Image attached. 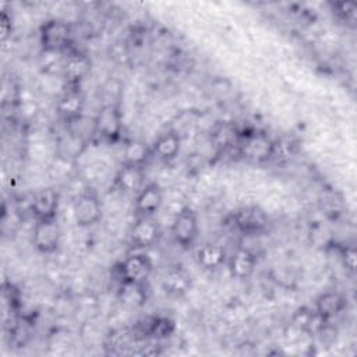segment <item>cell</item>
Wrapping results in <instances>:
<instances>
[{"label":"cell","mask_w":357,"mask_h":357,"mask_svg":"<svg viewBox=\"0 0 357 357\" xmlns=\"http://www.w3.org/2000/svg\"><path fill=\"white\" fill-rule=\"evenodd\" d=\"M236 149L238 156L250 162L262 163L275 155L276 146L268 134L261 131H248L240 132Z\"/></svg>","instance_id":"cell-1"},{"label":"cell","mask_w":357,"mask_h":357,"mask_svg":"<svg viewBox=\"0 0 357 357\" xmlns=\"http://www.w3.org/2000/svg\"><path fill=\"white\" fill-rule=\"evenodd\" d=\"M40 45L46 53H59L70 47L73 26L63 18H50L40 26Z\"/></svg>","instance_id":"cell-2"},{"label":"cell","mask_w":357,"mask_h":357,"mask_svg":"<svg viewBox=\"0 0 357 357\" xmlns=\"http://www.w3.org/2000/svg\"><path fill=\"white\" fill-rule=\"evenodd\" d=\"M95 137L106 142H117L123 132V116L116 103L103 105L93 117Z\"/></svg>","instance_id":"cell-3"},{"label":"cell","mask_w":357,"mask_h":357,"mask_svg":"<svg viewBox=\"0 0 357 357\" xmlns=\"http://www.w3.org/2000/svg\"><path fill=\"white\" fill-rule=\"evenodd\" d=\"M153 265L151 258L144 252H135L128 255L124 261L120 262L117 271L119 278L121 279V283L124 286H139L142 287L151 273H152Z\"/></svg>","instance_id":"cell-4"},{"label":"cell","mask_w":357,"mask_h":357,"mask_svg":"<svg viewBox=\"0 0 357 357\" xmlns=\"http://www.w3.org/2000/svg\"><path fill=\"white\" fill-rule=\"evenodd\" d=\"M103 215L102 201L92 190L81 192L73 202V216L79 227H91L96 225Z\"/></svg>","instance_id":"cell-5"},{"label":"cell","mask_w":357,"mask_h":357,"mask_svg":"<svg viewBox=\"0 0 357 357\" xmlns=\"http://www.w3.org/2000/svg\"><path fill=\"white\" fill-rule=\"evenodd\" d=\"M172 236L181 248H190L194 245L198 236V218L192 208H181L172 223Z\"/></svg>","instance_id":"cell-6"},{"label":"cell","mask_w":357,"mask_h":357,"mask_svg":"<svg viewBox=\"0 0 357 357\" xmlns=\"http://www.w3.org/2000/svg\"><path fill=\"white\" fill-rule=\"evenodd\" d=\"M160 238V226L155 216H137L130 227V243L137 250L155 245Z\"/></svg>","instance_id":"cell-7"},{"label":"cell","mask_w":357,"mask_h":357,"mask_svg":"<svg viewBox=\"0 0 357 357\" xmlns=\"http://www.w3.org/2000/svg\"><path fill=\"white\" fill-rule=\"evenodd\" d=\"M61 230L56 219L36 220L32 231V244L42 254H53L59 250Z\"/></svg>","instance_id":"cell-8"},{"label":"cell","mask_w":357,"mask_h":357,"mask_svg":"<svg viewBox=\"0 0 357 357\" xmlns=\"http://www.w3.org/2000/svg\"><path fill=\"white\" fill-rule=\"evenodd\" d=\"M60 194L53 187H45L33 194L31 211L36 220H52L57 218Z\"/></svg>","instance_id":"cell-9"},{"label":"cell","mask_w":357,"mask_h":357,"mask_svg":"<svg viewBox=\"0 0 357 357\" xmlns=\"http://www.w3.org/2000/svg\"><path fill=\"white\" fill-rule=\"evenodd\" d=\"M91 71V60L85 53L70 52L63 63V77L67 88H79Z\"/></svg>","instance_id":"cell-10"},{"label":"cell","mask_w":357,"mask_h":357,"mask_svg":"<svg viewBox=\"0 0 357 357\" xmlns=\"http://www.w3.org/2000/svg\"><path fill=\"white\" fill-rule=\"evenodd\" d=\"M163 204V190L158 183L145 184L135 195L134 209L137 216H155Z\"/></svg>","instance_id":"cell-11"},{"label":"cell","mask_w":357,"mask_h":357,"mask_svg":"<svg viewBox=\"0 0 357 357\" xmlns=\"http://www.w3.org/2000/svg\"><path fill=\"white\" fill-rule=\"evenodd\" d=\"M57 113L60 119L68 124L82 117L84 96L79 88H66L57 102Z\"/></svg>","instance_id":"cell-12"},{"label":"cell","mask_w":357,"mask_h":357,"mask_svg":"<svg viewBox=\"0 0 357 357\" xmlns=\"http://www.w3.org/2000/svg\"><path fill=\"white\" fill-rule=\"evenodd\" d=\"M347 307V298L335 290L321 293L315 300V314L324 321H329L336 315L342 314Z\"/></svg>","instance_id":"cell-13"},{"label":"cell","mask_w":357,"mask_h":357,"mask_svg":"<svg viewBox=\"0 0 357 357\" xmlns=\"http://www.w3.org/2000/svg\"><path fill=\"white\" fill-rule=\"evenodd\" d=\"M226 262H227L230 275L238 280H244L254 273V269L257 265V257L251 250L240 247L227 258Z\"/></svg>","instance_id":"cell-14"},{"label":"cell","mask_w":357,"mask_h":357,"mask_svg":"<svg viewBox=\"0 0 357 357\" xmlns=\"http://www.w3.org/2000/svg\"><path fill=\"white\" fill-rule=\"evenodd\" d=\"M117 188L126 194H138L145 185V172L141 166L121 165L114 180Z\"/></svg>","instance_id":"cell-15"},{"label":"cell","mask_w":357,"mask_h":357,"mask_svg":"<svg viewBox=\"0 0 357 357\" xmlns=\"http://www.w3.org/2000/svg\"><path fill=\"white\" fill-rule=\"evenodd\" d=\"M236 226L245 234H257L265 230L268 219L265 213L257 206H248L240 209L234 216Z\"/></svg>","instance_id":"cell-16"},{"label":"cell","mask_w":357,"mask_h":357,"mask_svg":"<svg viewBox=\"0 0 357 357\" xmlns=\"http://www.w3.org/2000/svg\"><path fill=\"white\" fill-rule=\"evenodd\" d=\"M152 156H156L162 162H170L177 158L181 148V138L176 131H166L160 134L153 142Z\"/></svg>","instance_id":"cell-17"},{"label":"cell","mask_w":357,"mask_h":357,"mask_svg":"<svg viewBox=\"0 0 357 357\" xmlns=\"http://www.w3.org/2000/svg\"><path fill=\"white\" fill-rule=\"evenodd\" d=\"M163 290L170 296H183L188 291L191 286V278L188 272L181 266L169 268L162 279Z\"/></svg>","instance_id":"cell-18"},{"label":"cell","mask_w":357,"mask_h":357,"mask_svg":"<svg viewBox=\"0 0 357 357\" xmlns=\"http://www.w3.org/2000/svg\"><path fill=\"white\" fill-rule=\"evenodd\" d=\"M226 261V250L218 243H205L197 251V262L205 271H215Z\"/></svg>","instance_id":"cell-19"},{"label":"cell","mask_w":357,"mask_h":357,"mask_svg":"<svg viewBox=\"0 0 357 357\" xmlns=\"http://www.w3.org/2000/svg\"><path fill=\"white\" fill-rule=\"evenodd\" d=\"M152 156V148L141 139H128L123 148V163L131 166L145 167Z\"/></svg>","instance_id":"cell-20"},{"label":"cell","mask_w":357,"mask_h":357,"mask_svg":"<svg viewBox=\"0 0 357 357\" xmlns=\"http://www.w3.org/2000/svg\"><path fill=\"white\" fill-rule=\"evenodd\" d=\"M142 333L153 339H165L174 331V324L167 317H149L145 319V325H141Z\"/></svg>","instance_id":"cell-21"},{"label":"cell","mask_w":357,"mask_h":357,"mask_svg":"<svg viewBox=\"0 0 357 357\" xmlns=\"http://www.w3.org/2000/svg\"><path fill=\"white\" fill-rule=\"evenodd\" d=\"M333 10L337 15H340L346 21H354L356 17V6L353 3H335Z\"/></svg>","instance_id":"cell-22"},{"label":"cell","mask_w":357,"mask_h":357,"mask_svg":"<svg viewBox=\"0 0 357 357\" xmlns=\"http://www.w3.org/2000/svg\"><path fill=\"white\" fill-rule=\"evenodd\" d=\"M342 258H343V264L346 266L347 271L354 272L356 271V264H357V252L353 247L344 248L342 252Z\"/></svg>","instance_id":"cell-23"},{"label":"cell","mask_w":357,"mask_h":357,"mask_svg":"<svg viewBox=\"0 0 357 357\" xmlns=\"http://www.w3.org/2000/svg\"><path fill=\"white\" fill-rule=\"evenodd\" d=\"M7 22H10V20L3 14L1 17V39L6 40V38L11 33V28L7 26Z\"/></svg>","instance_id":"cell-24"}]
</instances>
